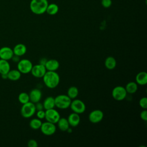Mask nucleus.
<instances>
[{"label":"nucleus","instance_id":"20","mask_svg":"<svg viewBox=\"0 0 147 147\" xmlns=\"http://www.w3.org/2000/svg\"><path fill=\"white\" fill-rule=\"evenodd\" d=\"M10 69V65L7 60L0 59V74H6Z\"/></svg>","mask_w":147,"mask_h":147},{"label":"nucleus","instance_id":"11","mask_svg":"<svg viewBox=\"0 0 147 147\" xmlns=\"http://www.w3.org/2000/svg\"><path fill=\"white\" fill-rule=\"evenodd\" d=\"M103 113L100 110H94L88 115V119L92 123L100 122L103 118Z\"/></svg>","mask_w":147,"mask_h":147},{"label":"nucleus","instance_id":"25","mask_svg":"<svg viewBox=\"0 0 147 147\" xmlns=\"http://www.w3.org/2000/svg\"><path fill=\"white\" fill-rule=\"evenodd\" d=\"M42 121L38 118H33L29 122V126L31 129L33 130H38L40 129L42 124Z\"/></svg>","mask_w":147,"mask_h":147},{"label":"nucleus","instance_id":"29","mask_svg":"<svg viewBox=\"0 0 147 147\" xmlns=\"http://www.w3.org/2000/svg\"><path fill=\"white\" fill-rule=\"evenodd\" d=\"M36 116L37 118L40 119H42L45 118V111L44 110H37L36 112Z\"/></svg>","mask_w":147,"mask_h":147},{"label":"nucleus","instance_id":"1","mask_svg":"<svg viewBox=\"0 0 147 147\" xmlns=\"http://www.w3.org/2000/svg\"><path fill=\"white\" fill-rule=\"evenodd\" d=\"M42 79L44 84L51 89L56 88L60 83V76L56 71H47Z\"/></svg>","mask_w":147,"mask_h":147},{"label":"nucleus","instance_id":"4","mask_svg":"<svg viewBox=\"0 0 147 147\" xmlns=\"http://www.w3.org/2000/svg\"><path fill=\"white\" fill-rule=\"evenodd\" d=\"M21 114L22 117L25 118L32 117L36 112L35 104L30 101L23 104L21 108Z\"/></svg>","mask_w":147,"mask_h":147},{"label":"nucleus","instance_id":"9","mask_svg":"<svg viewBox=\"0 0 147 147\" xmlns=\"http://www.w3.org/2000/svg\"><path fill=\"white\" fill-rule=\"evenodd\" d=\"M60 118V113L54 108L45 110V119L47 120V121H48L55 124V123H57V121Z\"/></svg>","mask_w":147,"mask_h":147},{"label":"nucleus","instance_id":"33","mask_svg":"<svg viewBox=\"0 0 147 147\" xmlns=\"http://www.w3.org/2000/svg\"><path fill=\"white\" fill-rule=\"evenodd\" d=\"M35 104V107H36V111L37 110H44V107H43V105L42 103H40V102H37Z\"/></svg>","mask_w":147,"mask_h":147},{"label":"nucleus","instance_id":"10","mask_svg":"<svg viewBox=\"0 0 147 147\" xmlns=\"http://www.w3.org/2000/svg\"><path fill=\"white\" fill-rule=\"evenodd\" d=\"M46 72L47 69L45 68V65L40 64L33 65L30 71L32 75L34 77L37 78H42Z\"/></svg>","mask_w":147,"mask_h":147},{"label":"nucleus","instance_id":"21","mask_svg":"<svg viewBox=\"0 0 147 147\" xmlns=\"http://www.w3.org/2000/svg\"><path fill=\"white\" fill-rule=\"evenodd\" d=\"M105 65L108 69H114L117 65V61L112 56L107 57L105 61Z\"/></svg>","mask_w":147,"mask_h":147},{"label":"nucleus","instance_id":"17","mask_svg":"<svg viewBox=\"0 0 147 147\" xmlns=\"http://www.w3.org/2000/svg\"><path fill=\"white\" fill-rule=\"evenodd\" d=\"M136 82L137 84L144 86L147 83V74L145 71L138 72L136 76Z\"/></svg>","mask_w":147,"mask_h":147},{"label":"nucleus","instance_id":"3","mask_svg":"<svg viewBox=\"0 0 147 147\" xmlns=\"http://www.w3.org/2000/svg\"><path fill=\"white\" fill-rule=\"evenodd\" d=\"M71 101V99L67 95H59L55 98V107L60 109H66L70 106Z\"/></svg>","mask_w":147,"mask_h":147},{"label":"nucleus","instance_id":"14","mask_svg":"<svg viewBox=\"0 0 147 147\" xmlns=\"http://www.w3.org/2000/svg\"><path fill=\"white\" fill-rule=\"evenodd\" d=\"M45 67L47 71H56L59 68L60 64L57 60L49 59V60H47L45 64Z\"/></svg>","mask_w":147,"mask_h":147},{"label":"nucleus","instance_id":"13","mask_svg":"<svg viewBox=\"0 0 147 147\" xmlns=\"http://www.w3.org/2000/svg\"><path fill=\"white\" fill-rule=\"evenodd\" d=\"M29 96L30 101L33 103H36L40 101L42 96V92L40 90L34 88L30 91Z\"/></svg>","mask_w":147,"mask_h":147},{"label":"nucleus","instance_id":"27","mask_svg":"<svg viewBox=\"0 0 147 147\" xmlns=\"http://www.w3.org/2000/svg\"><path fill=\"white\" fill-rule=\"evenodd\" d=\"M18 101L20 102V103H21L22 105L29 102L30 99H29V94L25 92H21L18 95Z\"/></svg>","mask_w":147,"mask_h":147},{"label":"nucleus","instance_id":"22","mask_svg":"<svg viewBox=\"0 0 147 147\" xmlns=\"http://www.w3.org/2000/svg\"><path fill=\"white\" fill-rule=\"evenodd\" d=\"M57 126L59 129L63 131H66L67 130L69 127V125L68 123V121L67 118H61L59 119V121L57 122Z\"/></svg>","mask_w":147,"mask_h":147},{"label":"nucleus","instance_id":"28","mask_svg":"<svg viewBox=\"0 0 147 147\" xmlns=\"http://www.w3.org/2000/svg\"><path fill=\"white\" fill-rule=\"evenodd\" d=\"M139 105L143 109H146L147 108V98L146 97H142L139 101Z\"/></svg>","mask_w":147,"mask_h":147},{"label":"nucleus","instance_id":"32","mask_svg":"<svg viewBox=\"0 0 147 147\" xmlns=\"http://www.w3.org/2000/svg\"><path fill=\"white\" fill-rule=\"evenodd\" d=\"M140 118L144 121H147V111L146 109L142 110L140 113Z\"/></svg>","mask_w":147,"mask_h":147},{"label":"nucleus","instance_id":"24","mask_svg":"<svg viewBox=\"0 0 147 147\" xmlns=\"http://www.w3.org/2000/svg\"><path fill=\"white\" fill-rule=\"evenodd\" d=\"M79 94V90L76 86H71L67 91V95L71 99H75Z\"/></svg>","mask_w":147,"mask_h":147},{"label":"nucleus","instance_id":"15","mask_svg":"<svg viewBox=\"0 0 147 147\" xmlns=\"http://www.w3.org/2000/svg\"><path fill=\"white\" fill-rule=\"evenodd\" d=\"M67 120L68 121L69 126L72 127H76L80 123V117L79 116V114L73 112L69 115Z\"/></svg>","mask_w":147,"mask_h":147},{"label":"nucleus","instance_id":"16","mask_svg":"<svg viewBox=\"0 0 147 147\" xmlns=\"http://www.w3.org/2000/svg\"><path fill=\"white\" fill-rule=\"evenodd\" d=\"M13 51V53H14V55L20 57L26 53L27 48H26V47L25 45H24V44L20 43V44H16L14 47Z\"/></svg>","mask_w":147,"mask_h":147},{"label":"nucleus","instance_id":"2","mask_svg":"<svg viewBox=\"0 0 147 147\" xmlns=\"http://www.w3.org/2000/svg\"><path fill=\"white\" fill-rule=\"evenodd\" d=\"M48 5L47 0H32L30 3V9L35 14H42L46 12Z\"/></svg>","mask_w":147,"mask_h":147},{"label":"nucleus","instance_id":"8","mask_svg":"<svg viewBox=\"0 0 147 147\" xmlns=\"http://www.w3.org/2000/svg\"><path fill=\"white\" fill-rule=\"evenodd\" d=\"M40 130L42 133L45 136H52L55 133L56 127L55 124L48 121L42 123L40 127Z\"/></svg>","mask_w":147,"mask_h":147},{"label":"nucleus","instance_id":"7","mask_svg":"<svg viewBox=\"0 0 147 147\" xmlns=\"http://www.w3.org/2000/svg\"><path fill=\"white\" fill-rule=\"evenodd\" d=\"M69 107L74 113L78 114L83 113L86 110V105L80 99H74L71 101Z\"/></svg>","mask_w":147,"mask_h":147},{"label":"nucleus","instance_id":"18","mask_svg":"<svg viewBox=\"0 0 147 147\" xmlns=\"http://www.w3.org/2000/svg\"><path fill=\"white\" fill-rule=\"evenodd\" d=\"M43 107L44 110H48L51 109H53L55 107V98L53 96H48L46 98L43 103Z\"/></svg>","mask_w":147,"mask_h":147},{"label":"nucleus","instance_id":"34","mask_svg":"<svg viewBox=\"0 0 147 147\" xmlns=\"http://www.w3.org/2000/svg\"><path fill=\"white\" fill-rule=\"evenodd\" d=\"M47 61V59H45V58H41V59L40 60V61H39V64L45 65V64Z\"/></svg>","mask_w":147,"mask_h":147},{"label":"nucleus","instance_id":"35","mask_svg":"<svg viewBox=\"0 0 147 147\" xmlns=\"http://www.w3.org/2000/svg\"><path fill=\"white\" fill-rule=\"evenodd\" d=\"M11 59L14 61H15V62H18L19 61V56H16V55H14V56H13V57L11 58Z\"/></svg>","mask_w":147,"mask_h":147},{"label":"nucleus","instance_id":"19","mask_svg":"<svg viewBox=\"0 0 147 147\" xmlns=\"http://www.w3.org/2000/svg\"><path fill=\"white\" fill-rule=\"evenodd\" d=\"M7 75V79L12 81H17L21 76V73L18 69H10Z\"/></svg>","mask_w":147,"mask_h":147},{"label":"nucleus","instance_id":"31","mask_svg":"<svg viewBox=\"0 0 147 147\" xmlns=\"http://www.w3.org/2000/svg\"><path fill=\"white\" fill-rule=\"evenodd\" d=\"M28 146L29 147H37L38 144L35 140H30L28 142Z\"/></svg>","mask_w":147,"mask_h":147},{"label":"nucleus","instance_id":"12","mask_svg":"<svg viewBox=\"0 0 147 147\" xmlns=\"http://www.w3.org/2000/svg\"><path fill=\"white\" fill-rule=\"evenodd\" d=\"M14 56L13 49L9 47H3L0 48V59L6 60L11 59Z\"/></svg>","mask_w":147,"mask_h":147},{"label":"nucleus","instance_id":"30","mask_svg":"<svg viewBox=\"0 0 147 147\" xmlns=\"http://www.w3.org/2000/svg\"><path fill=\"white\" fill-rule=\"evenodd\" d=\"M101 3L104 7L108 8L111 6L112 2L111 0H102Z\"/></svg>","mask_w":147,"mask_h":147},{"label":"nucleus","instance_id":"5","mask_svg":"<svg viewBox=\"0 0 147 147\" xmlns=\"http://www.w3.org/2000/svg\"><path fill=\"white\" fill-rule=\"evenodd\" d=\"M33 67V64L30 60L24 59L19 60L17 64V69L23 74H26L30 72Z\"/></svg>","mask_w":147,"mask_h":147},{"label":"nucleus","instance_id":"23","mask_svg":"<svg viewBox=\"0 0 147 147\" xmlns=\"http://www.w3.org/2000/svg\"><path fill=\"white\" fill-rule=\"evenodd\" d=\"M125 88L127 93L130 94H134L138 90V84L136 83V82H130L126 85Z\"/></svg>","mask_w":147,"mask_h":147},{"label":"nucleus","instance_id":"26","mask_svg":"<svg viewBox=\"0 0 147 147\" xmlns=\"http://www.w3.org/2000/svg\"><path fill=\"white\" fill-rule=\"evenodd\" d=\"M59 11V7L55 3H51L50 5H48L47 7L46 12L49 15H55Z\"/></svg>","mask_w":147,"mask_h":147},{"label":"nucleus","instance_id":"6","mask_svg":"<svg viewBox=\"0 0 147 147\" xmlns=\"http://www.w3.org/2000/svg\"><path fill=\"white\" fill-rule=\"evenodd\" d=\"M127 94V93L125 90V88L121 86L115 87L113 89L111 92L113 98L117 101H121L125 99Z\"/></svg>","mask_w":147,"mask_h":147}]
</instances>
